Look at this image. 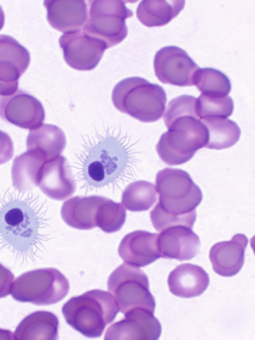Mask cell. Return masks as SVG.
<instances>
[{
  "mask_svg": "<svg viewBox=\"0 0 255 340\" xmlns=\"http://www.w3.org/2000/svg\"><path fill=\"white\" fill-rule=\"evenodd\" d=\"M113 296L101 290H92L74 297L64 304L62 313L66 323L83 336H101L107 325L119 312Z\"/></svg>",
  "mask_w": 255,
  "mask_h": 340,
  "instance_id": "1",
  "label": "cell"
},
{
  "mask_svg": "<svg viewBox=\"0 0 255 340\" xmlns=\"http://www.w3.org/2000/svg\"><path fill=\"white\" fill-rule=\"evenodd\" d=\"M155 183L159 197L152 211L175 218L196 217V208L203 195L187 172L165 168L157 173Z\"/></svg>",
  "mask_w": 255,
  "mask_h": 340,
  "instance_id": "2",
  "label": "cell"
},
{
  "mask_svg": "<svg viewBox=\"0 0 255 340\" xmlns=\"http://www.w3.org/2000/svg\"><path fill=\"white\" fill-rule=\"evenodd\" d=\"M114 106L120 112L145 123L161 117L166 94L163 88L140 77L125 78L114 87L112 94Z\"/></svg>",
  "mask_w": 255,
  "mask_h": 340,
  "instance_id": "3",
  "label": "cell"
},
{
  "mask_svg": "<svg viewBox=\"0 0 255 340\" xmlns=\"http://www.w3.org/2000/svg\"><path fill=\"white\" fill-rule=\"evenodd\" d=\"M165 126L168 131L161 136L156 150L160 159L168 165L187 162L208 142L207 129L198 116L182 115Z\"/></svg>",
  "mask_w": 255,
  "mask_h": 340,
  "instance_id": "4",
  "label": "cell"
},
{
  "mask_svg": "<svg viewBox=\"0 0 255 340\" xmlns=\"http://www.w3.org/2000/svg\"><path fill=\"white\" fill-rule=\"evenodd\" d=\"M69 290V283L64 275L55 268H47L18 276L12 282L10 294L18 302L45 306L61 301Z\"/></svg>",
  "mask_w": 255,
  "mask_h": 340,
  "instance_id": "5",
  "label": "cell"
},
{
  "mask_svg": "<svg viewBox=\"0 0 255 340\" xmlns=\"http://www.w3.org/2000/svg\"><path fill=\"white\" fill-rule=\"evenodd\" d=\"M149 286L148 277L143 271L125 263L111 273L107 282L109 292L124 315L137 309L154 313L155 301Z\"/></svg>",
  "mask_w": 255,
  "mask_h": 340,
  "instance_id": "6",
  "label": "cell"
},
{
  "mask_svg": "<svg viewBox=\"0 0 255 340\" xmlns=\"http://www.w3.org/2000/svg\"><path fill=\"white\" fill-rule=\"evenodd\" d=\"M89 11L82 30L87 35L103 41L107 48L121 42L128 35L126 19L133 12L121 0H88Z\"/></svg>",
  "mask_w": 255,
  "mask_h": 340,
  "instance_id": "7",
  "label": "cell"
},
{
  "mask_svg": "<svg viewBox=\"0 0 255 340\" xmlns=\"http://www.w3.org/2000/svg\"><path fill=\"white\" fill-rule=\"evenodd\" d=\"M128 162L125 147L116 139L108 137L89 152L83 166L85 179L95 186L107 185L119 177Z\"/></svg>",
  "mask_w": 255,
  "mask_h": 340,
  "instance_id": "8",
  "label": "cell"
},
{
  "mask_svg": "<svg viewBox=\"0 0 255 340\" xmlns=\"http://www.w3.org/2000/svg\"><path fill=\"white\" fill-rule=\"evenodd\" d=\"M39 222L34 211L24 202L6 205L0 213V236L17 252L32 250L38 239Z\"/></svg>",
  "mask_w": 255,
  "mask_h": 340,
  "instance_id": "9",
  "label": "cell"
},
{
  "mask_svg": "<svg viewBox=\"0 0 255 340\" xmlns=\"http://www.w3.org/2000/svg\"><path fill=\"white\" fill-rule=\"evenodd\" d=\"M153 67L161 82L180 87L194 85L195 73L200 68L184 50L176 46H167L158 50Z\"/></svg>",
  "mask_w": 255,
  "mask_h": 340,
  "instance_id": "10",
  "label": "cell"
},
{
  "mask_svg": "<svg viewBox=\"0 0 255 340\" xmlns=\"http://www.w3.org/2000/svg\"><path fill=\"white\" fill-rule=\"evenodd\" d=\"M59 43L66 63L80 71L94 69L107 49L105 42L87 35L82 29L64 33L59 38Z\"/></svg>",
  "mask_w": 255,
  "mask_h": 340,
  "instance_id": "11",
  "label": "cell"
},
{
  "mask_svg": "<svg viewBox=\"0 0 255 340\" xmlns=\"http://www.w3.org/2000/svg\"><path fill=\"white\" fill-rule=\"evenodd\" d=\"M0 117L20 128L31 130L41 124L45 112L41 103L24 91L0 97Z\"/></svg>",
  "mask_w": 255,
  "mask_h": 340,
  "instance_id": "12",
  "label": "cell"
},
{
  "mask_svg": "<svg viewBox=\"0 0 255 340\" xmlns=\"http://www.w3.org/2000/svg\"><path fill=\"white\" fill-rule=\"evenodd\" d=\"M154 313L142 309L132 310L122 320L113 324L106 332V340H157L161 325Z\"/></svg>",
  "mask_w": 255,
  "mask_h": 340,
  "instance_id": "13",
  "label": "cell"
},
{
  "mask_svg": "<svg viewBox=\"0 0 255 340\" xmlns=\"http://www.w3.org/2000/svg\"><path fill=\"white\" fill-rule=\"evenodd\" d=\"M37 186L53 199L63 200L71 196L76 184L66 159L60 156L45 161L40 170Z\"/></svg>",
  "mask_w": 255,
  "mask_h": 340,
  "instance_id": "14",
  "label": "cell"
},
{
  "mask_svg": "<svg viewBox=\"0 0 255 340\" xmlns=\"http://www.w3.org/2000/svg\"><path fill=\"white\" fill-rule=\"evenodd\" d=\"M157 242L160 257L180 261L194 258L200 246L199 237L192 228L181 225L161 231Z\"/></svg>",
  "mask_w": 255,
  "mask_h": 340,
  "instance_id": "15",
  "label": "cell"
},
{
  "mask_svg": "<svg viewBox=\"0 0 255 340\" xmlns=\"http://www.w3.org/2000/svg\"><path fill=\"white\" fill-rule=\"evenodd\" d=\"M43 4L49 24L64 33L82 30L88 20V6L85 0H46Z\"/></svg>",
  "mask_w": 255,
  "mask_h": 340,
  "instance_id": "16",
  "label": "cell"
},
{
  "mask_svg": "<svg viewBox=\"0 0 255 340\" xmlns=\"http://www.w3.org/2000/svg\"><path fill=\"white\" fill-rule=\"evenodd\" d=\"M158 234L144 230L128 233L122 240L118 253L124 262L137 267L146 266L160 257Z\"/></svg>",
  "mask_w": 255,
  "mask_h": 340,
  "instance_id": "17",
  "label": "cell"
},
{
  "mask_svg": "<svg viewBox=\"0 0 255 340\" xmlns=\"http://www.w3.org/2000/svg\"><path fill=\"white\" fill-rule=\"evenodd\" d=\"M30 60L27 49L12 37L0 34V86L18 83Z\"/></svg>",
  "mask_w": 255,
  "mask_h": 340,
  "instance_id": "18",
  "label": "cell"
},
{
  "mask_svg": "<svg viewBox=\"0 0 255 340\" xmlns=\"http://www.w3.org/2000/svg\"><path fill=\"white\" fill-rule=\"evenodd\" d=\"M248 243L243 234L234 235L229 241L215 244L209 251V259L214 271L223 277L236 275L245 261V251Z\"/></svg>",
  "mask_w": 255,
  "mask_h": 340,
  "instance_id": "19",
  "label": "cell"
},
{
  "mask_svg": "<svg viewBox=\"0 0 255 340\" xmlns=\"http://www.w3.org/2000/svg\"><path fill=\"white\" fill-rule=\"evenodd\" d=\"M106 197L91 195L75 196L65 201L61 209L63 221L69 226L80 230L97 226L101 207Z\"/></svg>",
  "mask_w": 255,
  "mask_h": 340,
  "instance_id": "20",
  "label": "cell"
},
{
  "mask_svg": "<svg viewBox=\"0 0 255 340\" xmlns=\"http://www.w3.org/2000/svg\"><path fill=\"white\" fill-rule=\"evenodd\" d=\"M209 282V276L204 269L191 263L177 266L170 273L167 279L170 292L183 298L201 295L207 289Z\"/></svg>",
  "mask_w": 255,
  "mask_h": 340,
  "instance_id": "21",
  "label": "cell"
},
{
  "mask_svg": "<svg viewBox=\"0 0 255 340\" xmlns=\"http://www.w3.org/2000/svg\"><path fill=\"white\" fill-rule=\"evenodd\" d=\"M26 144L27 150L38 153L47 161L61 156L66 140L64 133L59 127L42 124L29 130Z\"/></svg>",
  "mask_w": 255,
  "mask_h": 340,
  "instance_id": "22",
  "label": "cell"
},
{
  "mask_svg": "<svg viewBox=\"0 0 255 340\" xmlns=\"http://www.w3.org/2000/svg\"><path fill=\"white\" fill-rule=\"evenodd\" d=\"M59 321L53 313L45 311L35 312L24 318L13 333L14 340H48L58 339Z\"/></svg>",
  "mask_w": 255,
  "mask_h": 340,
  "instance_id": "23",
  "label": "cell"
},
{
  "mask_svg": "<svg viewBox=\"0 0 255 340\" xmlns=\"http://www.w3.org/2000/svg\"><path fill=\"white\" fill-rule=\"evenodd\" d=\"M184 5V0H144L137 6L136 16L146 26H161L176 17Z\"/></svg>",
  "mask_w": 255,
  "mask_h": 340,
  "instance_id": "24",
  "label": "cell"
},
{
  "mask_svg": "<svg viewBox=\"0 0 255 340\" xmlns=\"http://www.w3.org/2000/svg\"><path fill=\"white\" fill-rule=\"evenodd\" d=\"M45 161L42 156L33 151L27 150L15 157L11 168L13 186L21 191L37 186L40 170Z\"/></svg>",
  "mask_w": 255,
  "mask_h": 340,
  "instance_id": "25",
  "label": "cell"
},
{
  "mask_svg": "<svg viewBox=\"0 0 255 340\" xmlns=\"http://www.w3.org/2000/svg\"><path fill=\"white\" fill-rule=\"evenodd\" d=\"M208 133L205 148L222 150L231 147L239 140L241 130L235 122L226 118L207 117L201 119Z\"/></svg>",
  "mask_w": 255,
  "mask_h": 340,
  "instance_id": "26",
  "label": "cell"
},
{
  "mask_svg": "<svg viewBox=\"0 0 255 340\" xmlns=\"http://www.w3.org/2000/svg\"><path fill=\"white\" fill-rule=\"evenodd\" d=\"M157 193L152 183L145 180L135 181L129 184L123 191L122 202L130 211H146L156 201Z\"/></svg>",
  "mask_w": 255,
  "mask_h": 340,
  "instance_id": "27",
  "label": "cell"
},
{
  "mask_svg": "<svg viewBox=\"0 0 255 340\" xmlns=\"http://www.w3.org/2000/svg\"><path fill=\"white\" fill-rule=\"evenodd\" d=\"M194 85L205 95L224 97L231 90L228 77L220 71L212 68H199L195 73Z\"/></svg>",
  "mask_w": 255,
  "mask_h": 340,
  "instance_id": "28",
  "label": "cell"
},
{
  "mask_svg": "<svg viewBox=\"0 0 255 340\" xmlns=\"http://www.w3.org/2000/svg\"><path fill=\"white\" fill-rule=\"evenodd\" d=\"M234 102L229 95L212 96L203 94L197 98V111L200 119L207 117L227 118L234 110Z\"/></svg>",
  "mask_w": 255,
  "mask_h": 340,
  "instance_id": "29",
  "label": "cell"
},
{
  "mask_svg": "<svg viewBox=\"0 0 255 340\" xmlns=\"http://www.w3.org/2000/svg\"><path fill=\"white\" fill-rule=\"evenodd\" d=\"M13 145L11 138L0 130V165L9 161L13 155Z\"/></svg>",
  "mask_w": 255,
  "mask_h": 340,
  "instance_id": "30",
  "label": "cell"
},
{
  "mask_svg": "<svg viewBox=\"0 0 255 340\" xmlns=\"http://www.w3.org/2000/svg\"><path fill=\"white\" fill-rule=\"evenodd\" d=\"M14 278L11 272L0 263V298H4L10 293Z\"/></svg>",
  "mask_w": 255,
  "mask_h": 340,
  "instance_id": "31",
  "label": "cell"
},
{
  "mask_svg": "<svg viewBox=\"0 0 255 340\" xmlns=\"http://www.w3.org/2000/svg\"><path fill=\"white\" fill-rule=\"evenodd\" d=\"M0 340H14L13 333L9 330L0 329Z\"/></svg>",
  "mask_w": 255,
  "mask_h": 340,
  "instance_id": "32",
  "label": "cell"
},
{
  "mask_svg": "<svg viewBox=\"0 0 255 340\" xmlns=\"http://www.w3.org/2000/svg\"><path fill=\"white\" fill-rule=\"evenodd\" d=\"M4 23V14L0 5V30L2 28Z\"/></svg>",
  "mask_w": 255,
  "mask_h": 340,
  "instance_id": "33",
  "label": "cell"
}]
</instances>
